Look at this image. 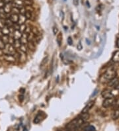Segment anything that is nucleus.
I'll use <instances>...</instances> for the list:
<instances>
[{
  "label": "nucleus",
  "mask_w": 119,
  "mask_h": 131,
  "mask_svg": "<svg viewBox=\"0 0 119 131\" xmlns=\"http://www.w3.org/2000/svg\"><path fill=\"white\" fill-rule=\"evenodd\" d=\"M85 123L81 117H79L78 118H75L73 120L67 123L65 126V130L67 131H73L75 129L81 127Z\"/></svg>",
  "instance_id": "obj_1"
},
{
  "label": "nucleus",
  "mask_w": 119,
  "mask_h": 131,
  "mask_svg": "<svg viewBox=\"0 0 119 131\" xmlns=\"http://www.w3.org/2000/svg\"><path fill=\"white\" fill-rule=\"evenodd\" d=\"M119 94V90L118 89H105L102 92L101 95L103 98H110V97H115Z\"/></svg>",
  "instance_id": "obj_2"
},
{
  "label": "nucleus",
  "mask_w": 119,
  "mask_h": 131,
  "mask_svg": "<svg viewBox=\"0 0 119 131\" xmlns=\"http://www.w3.org/2000/svg\"><path fill=\"white\" fill-rule=\"evenodd\" d=\"M117 75V71L114 68H109L107 71H105V74L103 75L104 79L107 80V81H110L111 79H114L115 77H116Z\"/></svg>",
  "instance_id": "obj_3"
},
{
  "label": "nucleus",
  "mask_w": 119,
  "mask_h": 131,
  "mask_svg": "<svg viewBox=\"0 0 119 131\" xmlns=\"http://www.w3.org/2000/svg\"><path fill=\"white\" fill-rule=\"evenodd\" d=\"M3 52L4 54H11L13 55L16 52V49L14 46L11 44L8 43L5 44V47L3 50Z\"/></svg>",
  "instance_id": "obj_4"
},
{
  "label": "nucleus",
  "mask_w": 119,
  "mask_h": 131,
  "mask_svg": "<svg viewBox=\"0 0 119 131\" xmlns=\"http://www.w3.org/2000/svg\"><path fill=\"white\" fill-rule=\"evenodd\" d=\"M115 99L114 97H110V98H106L103 101V107L105 108H108V107H112L115 103Z\"/></svg>",
  "instance_id": "obj_5"
},
{
  "label": "nucleus",
  "mask_w": 119,
  "mask_h": 131,
  "mask_svg": "<svg viewBox=\"0 0 119 131\" xmlns=\"http://www.w3.org/2000/svg\"><path fill=\"white\" fill-rule=\"evenodd\" d=\"M3 57L4 60L5 61L9 62V63H13L16 61L15 57L13 55H11V54H3Z\"/></svg>",
  "instance_id": "obj_6"
},
{
  "label": "nucleus",
  "mask_w": 119,
  "mask_h": 131,
  "mask_svg": "<svg viewBox=\"0 0 119 131\" xmlns=\"http://www.w3.org/2000/svg\"><path fill=\"white\" fill-rule=\"evenodd\" d=\"M94 104H95V101H90V102H89V103H87V105H85V107L83 108L82 111H81V113H87V112L89 111V110H90V109L93 107Z\"/></svg>",
  "instance_id": "obj_7"
},
{
  "label": "nucleus",
  "mask_w": 119,
  "mask_h": 131,
  "mask_svg": "<svg viewBox=\"0 0 119 131\" xmlns=\"http://www.w3.org/2000/svg\"><path fill=\"white\" fill-rule=\"evenodd\" d=\"M22 36V33L19 30H14L13 32V38L14 40H20Z\"/></svg>",
  "instance_id": "obj_8"
},
{
  "label": "nucleus",
  "mask_w": 119,
  "mask_h": 131,
  "mask_svg": "<svg viewBox=\"0 0 119 131\" xmlns=\"http://www.w3.org/2000/svg\"><path fill=\"white\" fill-rule=\"evenodd\" d=\"M12 8H13V5H12V3H11L5 4V5L3 7V9L4 11H5L6 14H10L11 12Z\"/></svg>",
  "instance_id": "obj_9"
},
{
  "label": "nucleus",
  "mask_w": 119,
  "mask_h": 131,
  "mask_svg": "<svg viewBox=\"0 0 119 131\" xmlns=\"http://www.w3.org/2000/svg\"><path fill=\"white\" fill-rule=\"evenodd\" d=\"M28 34H27L26 33H22V36L20 39V41L21 42V44L23 45H27L28 43Z\"/></svg>",
  "instance_id": "obj_10"
},
{
  "label": "nucleus",
  "mask_w": 119,
  "mask_h": 131,
  "mask_svg": "<svg viewBox=\"0 0 119 131\" xmlns=\"http://www.w3.org/2000/svg\"><path fill=\"white\" fill-rule=\"evenodd\" d=\"M112 60L115 63H118L119 62V50L114 52L112 56Z\"/></svg>",
  "instance_id": "obj_11"
},
{
  "label": "nucleus",
  "mask_w": 119,
  "mask_h": 131,
  "mask_svg": "<svg viewBox=\"0 0 119 131\" xmlns=\"http://www.w3.org/2000/svg\"><path fill=\"white\" fill-rule=\"evenodd\" d=\"M27 18L25 17V16L24 15H19V19H18L17 23L19 25H23V24H25L26 21H27Z\"/></svg>",
  "instance_id": "obj_12"
},
{
  "label": "nucleus",
  "mask_w": 119,
  "mask_h": 131,
  "mask_svg": "<svg viewBox=\"0 0 119 131\" xmlns=\"http://www.w3.org/2000/svg\"><path fill=\"white\" fill-rule=\"evenodd\" d=\"M18 53H19V60L21 62H24L26 60V59H27L26 53L19 51V50L18 51Z\"/></svg>",
  "instance_id": "obj_13"
},
{
  "label": "nucleus",
  "mask_w": 119,
  "mask_h": 131,
  "mask_svg": "<svg viewBox=\"0 0 119 131\" xmlns=\"http://www.w3.org/2000/svg\"><path fill=\"white\" fill-rule=\"evenodd\" d=\"M1 33L3 34V35H7V36H9V34H11V31H10V29L7 27L5 26L3 29H1Z\"/></svg>",
  "instance_id": "obj_14"
},
{
  "label": "nucleus",
  "mask_w": 119,
  "mask_h": 131,
  "mask_svg": "<svg viewBox=\"0 0 119 131\" xmlns=\"http://www.w3.org/2000/svg\"><path fill=\"white\" fill-rule=\"evenodd\" d=\"M62 39H63V36H62V33L61 32H60L58 34L57 36H56V42H57L59 46L61 45L62 43Z\"/></svg>",
  "instance_id": "obj_15"
},
{
  "label": "nucleus",
  "mask_w": 119,
  "mask_h": 131,
  "mask_svg": "<svg viewBox=\"0 0 119 131\" xmlns=\"http://www.w3.org/2000/svg\"><path fill=\"white\" fill-rule=\"evenodd\" d=\"M119 83V79H118V78L115 77L114 79H111V80L109 81V86H111V87H115V86H116V85H117Z\"/></svg>",
  "instance_id": "obj_16"
},
{
  "label": "nucleus",
  "mask_w": 119,
  "mask_h": 131,
  "mask_svg": "<svg viewBox=\"0 0 119 131\" xmlns=\"http://www.w3.org/2000/svg\"><path fill=\"white\" fill-rule=\"evenodd\" d=\"M9 19L13 23H17L18 19H19V15H17V14H11V15H10Z\"/></svg>",
  "instance_id": "obj_17"
},
{
  "label": "nucleus",
  "mask_w": 119,
  "mask_h": 131,
  "mask_svg": "<svg viewBox=\"0 0 119 131\" xmlns=\"http://www.w3.org/2000/svg\"><path fill=\"white\" fill-rule=\"evenodd\" d=\"M42 119H43V117L42 116V114L38 113L37 114V115L35 117L34 119L33 123H34V124H38V123H39L41 121V120Z\"/></svg>",
  "instance_id": "obj_18"
},
{
  "label": "nucleus",
  "mask_w": 119,
  "mask_h": 131,
  "mask_svg": "<svg viewBox=\"0 0 119 131\" xmlns=\"http://www.w3.org/2000/svg\"><path fill=\"white\" fill-rule=\"evenodd\" d=\"M119 118V109H115L112 113V119L113 120H117Z\"/></svg>",
  "instance_id": "obj_19"
},
{
  "label": "nucleus",
  "mask_w": 119,
  "mask_h": 131,
  "mask_svg": "<svg viewBox=\"0 0 119 131\" xmlns=\"http://www.w3.org/2000/svg\"><path fill=\"white\" fill-rule=\"evenodd\" d=\"M21 45H22L21 42L20 41V40H14L13 46L14 48H15V49L19 50Z\"/></svg>",
  "instance_id": "obj_20"
},
{
  "label": "nucleus",
  "mask_w": 119,
  "mask_h": 131,
  "mask_svg": "<svg viewBox=\"0 0 119 131\" xmlns=\"http://www.w3.org/2000/svg\"><path fill=\"white\" fill-rule=\"evenodd\" d=\"M83 131H95V128L92 125H86L83 128Z\"/></svg>",
  "instance_id": "obj_21"
},
{
  "label": "nucleus",
  "mask_w": 119,
  "mask_h": 131,
  "mask_svg": "<svg viewBox=\"0 0 119 131\" xmlns=\"http://www.w3.org/2000/svg\"><path fill=\"white\" fill-rule=\"evenodd\" d=\"M13 25L14 23L10 20L9 18H7V19H5V25L6 27H7L9 28L12 27L13 26Z\"/></svg>",
  "instance_id": "obj_22"
},
{
  "label": "nucleus",
  "mask_w": 119,
  "mask_h": 131,
  "mask_svg": "<svg viewBox=\"0 0 119 131\" xmlns=\"http://www.w3.org/2000/svg\"><path fill=\"white\" fill-rule=\"evenodd\" d=\"M1 39L4 43L6 44H8L9 42L10 38H9V36L3 35L1 37Z\"/></svg>",
  "instance_id": "obj_23"
},
{
  "label": "nucleus",
  "mask_w": 119,
  "mask_h": 131,
  "mask_svg": "<svg viewBox=\"0 0 119 131\" xmlns=\"http://www.w3.org/2000/svg\"><path fill=\"white\" fill-rule=\"evenodd\" d=\"M27 46L28 48H29V49H30L31 50H35L36 45L32 42H28Z\"/></svg>",
  "instance_id": "obj_24"
},
{
  "label": "nucleus",
  "mask_w": 119,
  "mask_h": 131,
  "mask_svg": "<svg viewBox=\"0 0 119 131\" xmlns=\"http://www.w3.org/2000/svg\"><path fill=\"white\" fill-rule=\"evenodd\" d=\"M23 3L25 6H32L33 1L32 0H24Z\"/></svg>",
  "instance_id": "obj_25"
},
{
  "label": "nucleus",
  "mask_w": 119,
  "mask_h": 131,
  "mask_svg": "<svg viewBox=\"0 0 119 131\" xmlns=\"http://www.w3.org/2000/svg\"><path fill=\"white\" fill-rule=\"evenodd\" d=\"M25 17L27 18V20L32 19V13L29 11H26V13H25Z\"/></svg>",
  "instance_id": "obj_26"
},
{
  "label": "nucleus",
  "mask_w": 119,
  "mask_h": 131,
  "mask_svg": "<svg viewBox=\"0 0 119 131\" xmlns=\"http://www.w3.org/2000/svg\"><path fill=\"white\" fill-rule=\"evenodd\" d=\"M27 49H28V48H27V45H23V44H22V45L21 46V47L19 48V50L21 52H23L26 53V52H27Z\"/></svg>",
  "instance_id": "obj_27"
},
{
  "label": "nucleus",
  "mask_w": 119,
  "mask_h": 131,
  "mask_svg": "<svg viewBox=\"0 0 119 131\" xmlns=\"http://www.w3.org/2000/svg\"><path fill=\"white\" fill-rule=\"evenodd\" d=\"M11 13L17 14V15L19 14V9L18 7H13Z\"/></svg>",
  "instance_id": "obj_28"
},
{
  "label": "nucleus",
  "mask_w": 119,
  "mask_h": 131,
  "mask_svg": "<svg viewBox=\"0 0 119 131\" xmlns=\"http://www.w3.org/2000/svg\"><path fill=\"white\" fill-rule=\"evenodd\" d=\"M32 33L34 34L35 36L39 35V31L36 27H32Z\"/></svg>",
  "instance_id": "obj_29"
},
{
  "label": "nucleus",
  "mask_w": 119,
  "mask_h": 131,
  "mask_svg": "<svg viewBox=\"0 0 119 131\" xmlns=\"http://www.w3.org/2000/svg\"><path fill=\"white\" fill-rule=\"evenodd\" d=\"M26 27H27V25H26L25 24L19 25V30L22 33H25V31Z\"/></svg>",
  "instance_id": "obj_30"
},
{
  "label": "nucleus",
  "mask_w": 119,
  "mask_h": 131,
  "mask_svg": "<svg viewBox=\"0 0 119 131\" xmlns=\"http://www.w3.org/2000/svg\"><path fill=\"white\" fill-rule=\"evenodd\" d=\"M113 107L116 109H118L119 108V99H115V101L114 104H113Z\"/></svg>",
  "instance_id": "obj_31"
},
{
  "label": "nucleus",
  "mask_w": 119,
  "mask_h": 131,
  "mask_svg": "<svg viewBox=\"0 0 119 131\" xmlns=\"http://www.w3.org/2000/svg\"><path fill=\"white\" fill-rule=\"evenodd\" d=\"M25 8L26 11H29L31 13L34 12V9L32 6H25Z\"/></svg>",
  "instance_id": "obj_32"
},
{
  "label": "nucleus",
  "mask_w": 119,
  "mask_h": 131,
  "mask_svg": "<svg viewBox=\"0 0 119 131\" xmlns=\"http://www.w3.org/2000/svg\"><path fill=\"white\" fill-rule=\"evenodd\" d=\"M26 13V10L25 7H21V8H19V14L21 15H25V13Z\"/></svg>",
  "instance_id": "obj_33"
},
{
  "label": "nucleus",
  "mask_w": 119,
  "mask_h": 131,
  "mask_svg": "<svg viewBox=\"0 0 119 131\" xmlns=\"http://www.w3.org/2000/svg\"><path fill=\"white\" fill-rule=\"evenodd\" d=\"M5 44L4 43L3 40L0 38V50H3L5 48Z\"/></svg>",
  "instance_id": "obj_34"
},
{
  "label": "nucleus",
  "mask_w": 119,
  "mask_h": 131,
  "mask_svg": "<svg viewBox=\"0 0 119 131\" xmlns=\"http://www.w3.org/2000/svg\"><path fill=\"white\" fill-rule=\"evenodd\" d=\"M32 31V28L30 27V26H27L25 29V33H26L27 34H29Z\"/></svg>",
  "instance_id": "obj_35"
},
{
  "label": "nucleus",
  "mask_w": 119,
  "mask_h": 131,
  "mask_svg": "<svg viewBox=\"0 0 119 131\" xmlns=\"http://www.w3.org/2000/svg\"><path fill=\"white\" fill-rule=\"evenodd\" d=\"M5 26V20L0 19V29H3Z\"/></svg>",
  "instance_id": "obj_36"
},
{
  "label": "nucleus",
  "mask_w": 119,
  "mask_h": 131,
  "mask_svg": "<svg viewBox=\"0 0 119 131\" xmlns=\"http://www.w3.org/2000/svg\"><path fill=\"white\" fill-rule=\"evenodd\" d=\"M58 31V28L56 27V26H54L53 27H52V32H53V33L54 35L56 34H57Z\"/></svg>",
  "instance_id": "obj_37"
},
{
  "label": "nucleus",
  "mask_w": 119,
  "mask_h": 131,
  "mask_svg": "<svg viewBox=\"0 0 119 131\" xmlns=\"http://www.w3.org/2000/svg\"><path fill=\"white\" fill-rule=\"evenodd\" d=\"M47 58H48L47 56H46V57L44 58L43 60H42V61L41 64H40V66H42L44 64H45V63L46 62V61H47Z\"/></svg>",
  "instance_id": "obj_38"
},
{
  "label": "nucleus",
  "mask_w": 119,
  "mask_h": 131,
  "mask_svg": "<svg viewBox=\"0 0 119 131\" xmlns=\"http://www.w3.org/2000/svg\"><path fill=\"white\" fill-rule=\"evenodd\" d=\"M67 43H68V44L70 46H71L72 44H73V40L71 39V37H69L68 38H67Z\"/></svg>",
  "instance_id": "obj_39"
},
{
  "label": "nucleus",
  "mask_w": 119,
  "mask_h": 131,
  "mask_svg": "<svg viewBox=\"0 0 119 131\" xmlns=\"http://www.w3.org/2000/svg\"><path fill=\"white\" fill-rule=\"evenodd\" d=\"M77 50H81L82 49V44H81V41H79V43L77 44Z\"/></svg>",
  "instance_id": "obj_40"
},
{
  "label": "nucleus",
  "mask_w": 119,
  "mask_h": 131,
  "mask_svg": "<svg viewBox=\"0 0 119 131\" xmlns=\"http://www.w3.org/2000/svg\"><path fill=\"white\" fill-rule=\"evenodd\" d=\"M19 101L20 102H23V99H24V95L23 94H21V95H19Z\"/></svg>",
  "instance_id": "obj_41"
},
{
  "label": "nucleus",
  "mask_w": 119,
  "mask_h": 131,
  "mask_svg": "<svg viewBox=\"0 0 119 131\" xmlns=\"http://www.w3.org/2000/svg\"><path fill=\"white\" fill-rule=\"evenodd\" d=\"M25 91V89H24V88H21V89H20V92L21 93V94H23Z\"/></svg>",
  "instance_id": "obj_42"
},
{
  "label": "nucleus",
  "mask_w": 119,
  "mask_h": 131,
  "mask_svg": "<svg viewBox=\"0 0 119 131\" xmlns=\"http://www.w3.org/2000/svg\"><path fill=\"white\" fill-rule=\"evenodd\" d=\"M73 3L75 5H78V0H74L73 1Z\"/></svg>",
  "instance_id": "obj_43"
},
{
  "label": "nucleus",
  "mask_w": 119,
  "mask_h": 131,
  "mask_svg": "<svg viewBox=\"0 0 119 131\" xmlns=\"http://www.w3.org/2000/svg\"><path fill=\"white\" fill-rule=\"evenodd\" d=\"M115 89H118V90H119V83H118V84H117V85H116V86H115Z\"/></svg>",
  "instance_id": "obj_44"
},
{
  "label": "nucleus",
  "mask_w": 119,
  "mask_h": 131,
  "mask_svg": "<svg viewBox=\"0 0 119 131\" xmlns=\"http://www.w3.org/2000/svg\"><path fill=\"white\" fill-rule=\"evenodd\" d=\"M117 46L119 48V38H118L117 40Z\"/></svg>",
  "instance_id": "obj_45"
},
{
  "label": "nucleus",
  "mask_w": 119,
  "mask_h": 131,
  "mask_svg": "<svg viewBox=\"0 0 119 131\" xmlns=\"http://www.w3.org/2000/svg\"><path fill=\"white\" fill-rule=\"evenodd\" d=\"M87 6H88V7H90V5H89V3H88V2H87Z\"/></svg>",
  "instance_id": "obj_46"
},
{
  "label": "nucleus",
  "mask_w": 119,
  "mask_h": 131,
  "mask_svg": "<svg viewBox=\"0 0 119 131\" xmlns=\"http://www.w3.org/2000/svg\"><path fill=\"white\" fill-rule=\"evenodd\" d=\"M62 131V130H60V131Z\"/></svg>",
  "instance_id": "obj_47"
},
{
  "label": "nucleus",
  "mask_w": 119,
  "mask_h": 131,
  "mask_svg": "<svg viewBox=\"0 0 119 131\" xmlns=\"http://www.w3.org/2000/svg\"><path fill=\"white\" fill-rule=\"evenodd\" d=\"M67 1V0H64V1Z\"/></svg>",
  "instance_id": "obj_48"
},
{
  "label": "nucleus",
  "mask_w": 119,
  "mask_h": 131,
  "mask_svg": "<svg viewBox=\"0 0 119 131\" xmlns=\"http://www.w3.org/2000/svg\"><path fill=\"white\" fill-rule=\"evenodd\" d=\"M0 30H1V29H0Z\"/></svg>",
  "instance_id": "obj_49"
}]
</instances>
